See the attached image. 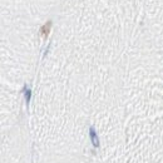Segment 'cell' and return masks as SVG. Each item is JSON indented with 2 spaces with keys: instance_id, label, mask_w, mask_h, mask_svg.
I'll return each mask as SVG.
<instances>
[{
  "instance_id": "7a4b0ae2",
  "label": "cell",
  "mask_w": 163,
  "mask_h": 163,
  "mask_svg": "<svg viewBox=\"0 0 163 163\" xmlns=\"http://www.w3.org/2000/svg\"><path fill=\"white\" fill-rule=\"evenodd\" d=\"M24 92H25V99H27V103H29L30 100V95H32V92H30V89L28 87H25V89H24Z\"/></svg>"
},
{
  "instance_id": "6da1fadb",
  "label": "cell",
  "mask_w": 163,
  "mask_h": 163,
  "mask_svg": "<svg viewBox=\"0 0 163 163\" xmlns=\"http://www.w3.org/2000/svg\"><path fill=\"white\" fill-rule=\"evenodd\" d=\"M89 136H90V139H92V143L94 147H98L99 146V141H98V136H97L94 128L92 127V128L89 129Z\"/></svg>"
}]
</instances>
